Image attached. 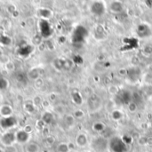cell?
I'll return each instance as SVG.
<instances>
[{
    "label": "cell",
    "mask_w": 152,
    "mask_h": 152,
    "mask_svg": "<svg viewBox=\"0 0 152 152\" xmlns=\"http://www.w3.org/2000/svg\"><path fill=\"white\" fill-rule=\"evenodd\" d=\"M91 145L95 152H104L109 146V142L102 137H97L93 140Z\"/></svg>",
    "instance_id": "obj_1"
},
{
    "label": "cell",
    "mask_w": 152,
    "mask_h": 152,
    "mask_svg": "<svg viewBox=\"0 0 152 152\" xmlns=\"http://www.w3.org/2000/svg\"><path fill=\"white\" fill-rule=\"evenodd\" d=\"M18 124V121L15 117H6L0 119V127L4 131H10L12 128L15 127Z\"/></svg>",
    "instance_id": "obj_2"
},
{
    "label": "cell",
    "mask_w": 152,
    "mask_h": 152,
    "mask_svg": "<svg viewBox=\"0 0 152 152\" xmlns=\"http://www.w3.org/2000/svg\"><path fill=\"white\" fill-rule=\"evenodd\" d=\"M0 142L5 147H11V146H12L16 142L15 133H13L12 131H6L4 134H2V136L0 138Z\"/></svg>",
    "instance_id": "obj_3"
},
{
    "label": "cell",
    "mask_w": 152,
    "mask_h": 152,
    "mask_svg": "<svg viewBox=\"0 0 152 152\" xmlns=\"http://www.w3.org/2000/svg\"><path fill=\"white\" fill-rule=\"evenodd\" d=\"M87 104L89 107V110L92 112H95L97 110H99L102 107V100L101 98L96 95V94H92L89 96L88 100H87Z\"/></svg>",
    "instance_id": "obj_4"
},
{
    "label": "cell",
    "mask_w": 152,
    "mask_h": 152,
    "mask_svg": "<svg viewBox=\"0 0 152 152\" xmlns=\"http://www.w3.org/2000/svg\"><path fill=\"white\" fill-rule=\"evenodd\" d=\"M39 28H40V33H41V37L47 38L49 37L52 33H53V29L51 28V25L49 24V22L47 21V20H44L42 19L40 20L39 23Z\"/></svg>",
    "instance_id": "obj_5"
},
{
    "label": "cell",
    "mask_w": 152,
    "mask_h": 152,
    "mask_svg": "<svg viewBox=\"0 0 152 152\" xmlns=\"http://www.w3.org/2000/svg\"><path fill=\"white\" fill-rule=\"evenodd\" d=\"M15 136H16V142L20 144H27L30 139V134L25 132L23 129L17 131L15 133Z\"/></svg>",
    "instance_id": "obj_6"
},
{
    "label": "cell",
    "mask_w": 152,
    "mask_h": 152,
    "mask_svg": "<svg viewBox=\"0 0 152 152\" xmlns=\"http://www.w3.org/2000/svg\"><path fill=\"white\" fill-rule=\"evenodd\" d=\"M91 11L94 14L97 16H101L105 12V5L101 1H96L92 4Z\"/></svg>",
    "instance_id": "obj_7"
},
{
    "label": "cell",
    "mask_w": 152,
    "mask_h": 152,
    "mask_svg": "<svg viewBox=\"0 0 152 152\" xmlns=\"http://www.w3.org/2000/svg\"><path fill=\"white\" fill-rule=\"evenodd\" d=\"M86 36V30L84 27L79 26L76 28L73 35V42H82Z\"/></svg>",
    "instance_id": "obj_8"
},
{
    "label": "cell",
    "mask_w": 152,
    "mask_h": 152,
    "mask_svg": "<svg viewBox=\"0 0 152 152\" xmlns=\"http://www.w3.org/2000/svg\"><path fill=\"white\" fill-rule=\"evenodd\" d=\"M34 52V47L32 45H21L19 50H18V54L20 57L26 58L28 56H29L32 53Z\"/></svg>",
    "instance_id": "obj_9"
},
{
    "label": "cell",
    "mask_w": 152,
    "mask_h": 152,
    "mask_svg": "<svg viewBox=\"0 0 152 152\" xmlns=\"http://www.w3.org/2000/svg\"><path fill=\"white\" fill-rule=\"evenodd\" d=\"M76 144L79 148H85L88 144V137L86 134L80 133L76 137Z\"/></svg>",
    "instance_id": "obj_10"
},
{
    "label": "cell",
    "mask_w": 152,
    "mask_h": 152,
    "mask_svg": "<svg viewBox=\"0 0 152 152\" xmlns=\"http://www.w3.org/2000/svg\"><path fill=\"white\" fill-rule=\"evenodd\" d=\"M13 114V109L9 104H2L0 106V116L2 118L11 117Z\"/></svg>",
    "instance_id": "obj_11"
},
{
    "label": "cell",
    "mask_w": 152,
    "mask_h": 152,
    "mask_svg": "<svg viewBox=\"0 0 152 152\" xmlns=\"http://www.w3.org/2000/svg\"><path fill=\"white\" fill-rule=\"evenodd\" d=\"M137 33H138L139 37H150L151 35V28L146 24L140 25L138 27V28H137Z\"/></svg>",
    "instance_id": "obj_12"
},
{
    "label": "cell",
    "mask_w": 152,
    "mask_h": 152,
    "mask_svg": "<svg viewBox=\"0 0 152 152\" xmlns=\"http://www.w3.org/2000/svg\"><path fill=\"white\" fill-rule=\"evenodd\" d=\"M40 147L37 142H28L25 146V152H39Z\"/></svg>",
    "instance_id": "obj_13"
},
{
    "label": "cell",
    "mask_w": 152,
    "mask_h": 152,
    "mask_svg": "<svg viewBox=\"0 0 152 152\" xmlns=\"http://www.w3.org/2000/svg\"><path fill=\"white\" fill-rule=\"evenodd\" d=\"M27 77L32 80H37L40 77V71L37 68H33L29 69V71L27 74Z\"/></svg>",
    "instance_id": "obj_14"
},
{
    "label": "cell",
    "mask_w": 152,
    "mask_h": 152,
    "mask_svg": "<svg viewBox=\"0 0 152 152\" xmlns=\"http://www.w3.org/2000/svg\"><path fill=\"white\" fill-rule=\"evenodd\" d=\"M41 119L45 122V125H50V124H52L53 121V115L51 112H49V111H45V112H44V114L42 115Z\"/></svg>",
    "instance_id": "obj_15"
},
{
    "label": "cell",
    "mask_w": 152,
    "mask_h": 152,
    "mask_svg": "<svg viewBox=\"0 0 152 152\" xmlns=\"http://www.w3.org/2000/svg\"><path fill=\"white\" fill-rule=\"evenodd\" d=\"M23 108H24V110L28 114H33L36 111V105L31 102H25L23 105Z\"/></svg>",
    "instance_id": "obj_16"
},
{
    "label": "cell",
    "mask_w": 152,
    "mask_h": 152,
    "mask_svg": "<svg viewBox=\"0 0 152 152\" xmlns=\"http://www.w3.org/2000/svg\"><path fill=\"white\" fill-rule=\"evenodd\" d=\"M56 151H57V152H70L71 151V149H70L69 143L61 142V143H59V144L57 145Z\"/></svg>",
    "instance_id": "obj_17"
},
{
    "label": "cell",
    "mask_w": 152,
    "mask_h": 152,
    "mask_svg": "<svg viewBox=\"0 0 152 152\" xmlns=\"http://www.w3.org/2000/svg\"><path fill=\"white\" fill-rule=\"evenodd\" d=\"M71 96H72V100H73V102L77 105H81L83 103V100H82V96L81 94L78 93V92H73L71 94Z\"/></svg>",
    "instance_id": "obj_18"
},
{
    "label": "cell",
    "mask_w": 152,
    "mask_h": 152,
    "mask_svg": "<svg viewBox=\"0 0 152 152\" xmlns=\"http://www.w3.org/2000/svg\"><path fill=\"white\" fill-rule=\"evenodd\" d=\"M106 126L102 122H96L93 125V129L96 133H102L105 130Z\"/></svg>",
    "instance_id": "obj_19"
},
{
    "label": "cell",
    "mask_w": 152,
    "mask_h": 152,
    "mask_svg": "<svg viewBox=\"0 0 152 152\" xmlns=\"http://www.w3.org/2000/svg\"><path fill=\"white\" fill-rule=\"evenodd\" d=\"M110 8H111V11H113L114 12H119L123 10V4L118 1H115L111 4Z\"/></svg>",
    "instance_id": "obj_20"
},
{
    "label": "cell",
    "mask_w": 152,
    "mask_h": 152,
    "mask_svg": "<svg viewBox=\"0 0 152 152\" xmlns=\"http://www.w3.org/2000/svg\"><path fill=\"white\" fill-rule=\"evenodd\" d=\"M75 119L73 115H67L64 118V122L68 127H72L75 125Z\"/></svg>",
    "instance_id": "obj_21"
},
{
    "label": "cell",
    "mask_w": 152,
    "mask_h": 152,
    "mask_svg": "<svg viewBox=\"0 0 152 152\" xmlns=\"http://www.w3.org/2000/svg\"><path fill=\"white\" fill-rule=\"evenodd\" d=\"M39 15L41 16V18H42V19H44V20H47L48 18H50V17H51V15H52V12H51L49 9L42 8V9H40V11H39Z\"/></svg>",
    "instance_id": "obj_22"
},
{
    "label": "cell",
    "mask_w": 152,
    "mask_h": 152,
    "mask_svg": "<svg viewBox=\"0 0 152 152\" xmlns=\"http://www.w3.org/2000/svg\"><path fill=\"white\" fill-rule=\"evenodd\" d=\"M12 40L9 37L4 36V35H0V44H2L3 45H11Z\"/></svg>",
    "instance_id": "obj_23"
},
{
    "label": "cell",
    "mask_w": 152,
    "mask_h": 152,
    "mask_svg": "<svg viewBox=\"0 0 152 152\" xmlns=\"http://www.w3.org/2000/svg\"><path fill=\"white\" fill-rule=\"evenodd\" d=\"M53 65H54V67L58 70H61V69H64V61L60 60V59H57V60H55L53 61Z\"/></svg>",
    "instance_id": "obj_24"
},
{
    "label": "cell",
    "mask_w": 152,
    "mask_h": 152,
    "mask_svg": "<svg viewBox=\"0 0 152 152\" xmlns=\"http://www.w3.org/2000/svg\"><path fill=\"white\" fill-rule=\"evenodd\" d=\"M9 86V82L4 77H0V90H5Z\"/></svg>",
    "instance_id": "obj_25"
},
{
    "label": "cell",
    "mask_w": 152,
    "mask_h": 152,
    "mask_svg": "<svg viewBox=\"0 0 152 152\" xmlns=\"http://www.w3.org/2000/svg\"><path fill=\"white\" fill-rule=\"evenodd\" d=\"M111 116H112V118L114 120H120L122 118H123V114L121 113V111L119 110H114L112 113H111Z\"/></svg>",
    "instance_id": "obj_26"
},
{
    "label": "cell",
    "mask_w": 152,
    "mask_h": 152,
    "mask_svg": "<svg viewBox=\"0 0 152 152\" xmlns=\"http://www.w3.org/2000/svg\"><path fill=\"white\" fill-rule=\"evenodd\" d=\"M45 122L42 119H38V120H37V122L35 124V128H37V130H43L45 128Z\"/></svg>",
    "instance_id": "obj_27"
},
{
    "label": "cell",
    "mask_w": 152,
    "mask_h": 152,
    "mask_svg": "<svg viewBox=\"0 0 152 152\" xmlns=\"http://www.w3.org/2000/svg\"><path fill=\"white\" fill-rule=\"evenodd\" d=\"M73 116H74L75 118L80 119V118H83L85 117V113H84V111L81 110H75Z\"/></svg>",
    "instance_id": "obj_28"
},
{
    "label": "cell",
    "mask_w": 152,
    "mask_h": 152,
    "mask_svg": "<svg viewBox=\"0 0 152 152\" xmlns=\"http://www.w3.org/2000/svg\"><path fill=\"white\" fill-rule=\"evenodd\" d=\"M23 130H24L25 132H27L28 134H31V133L34 131V127H33L31 125H26V126L23 127Z\"/></svg>",
    "instance_id": "obj_29"
},
{
    "label": "cell",
    "mask_w": 152,
    "mask_h": 152,
    "mask_svg": "<svg viewBox=\"0 0 152 152\" xmlns=\"http://www.w3.org/2000/svg\"><path fill=\"white\" fill-rule=\"evenodd\" d=\"M45 142H46L49 146H52V145L55 142V139H54L53 136H47L46 139H45Z\"/></svg>",
    "instance_id": "obj_30"
},
{
    "label": "cell",
    "mask_w": 152,
    "mask_h": 152,
    "mask_svg": "<svg viewBox=\"0 0 152 152\" xmlns=\"http://www.w3.org/2000/svg\"><path fill=\"white\" fill-rule=\"evenodd\" d=\"M136 109H137V106L135 103L134 102H130L129 105H128V110L130 112H135L136 111Z\"/></svg>",
    "instance_id": "obj_31"
},
{
    "label": "cell",
    "mask_w": 152,
    "mask_h": 152,
    "mask_svg": "<svg viewBox=\"0 0 152 152\" xmlns=\"http://www.w3.org/2000/svg\"><path fill=\"white\" fill-rule=\"evenodd\" d=\"M5 68H6L7 70L12 71V70L14 69V64H13L12 61H8V62H6V64H5Z\"/></svg>",
    "instance_id": "obj_32"
},
{
    "label": "cell",
    "mask_w": 152,
    "mask_h": 152,
    "mask_svg": "<svg viewBox=\"0 0 152 152\" xmlns=\"http://www.w3.org/2000/svg\"><path fill=\"white\" fill-rule=\"evenodd\" d=\"M33 103H34L36 106H38V105L42 104V100H41V98L38 97V96L34 97V99H33Z\"/></svg>",
    "instance_id": "obj_33"
},
{
    "label": "cell",
    "mask_w": 152,
    "mask_h": 152,
    "mask_svg": "<svg viewBox=\"0 0 152 152\" xmlns=\"http://www.w3.org/2000/svg\"><path fill=\"white\" fill-rule=\"evenodd\" d=\"M1 56H2V52L0 51V58H1Z\"/></svg>",
    "instance_id": "obj_34"
},
{
    "label": "cell",
    "mask_w": 152,
    "mask_h": 152,
    "mask_svg": "<svg viewBox=\"0 0 152 152\" xmlns=\"http://www.w3.org/2000/svg\"><path fill=\"white\" fill-rule=\"evenodd\" d=\"M83 152H91V151H83Z\"/></svg>",
    "instance_id": "obj_35"
},
{
    "label": "cell",
    "mask_w": 152,
    "mask_h": 152,
    "mask_svg": "<svg viewBox=\"0 0 152 152\" xmlns=\"http://www.w3.org/2000/svg\"><path fill=\"white\" fill-rule=\"evenodd\" d=\"M73 152H78V151H73Z\"/></svg>",
    "instance_id": "obj_36"
}]
</instances>
